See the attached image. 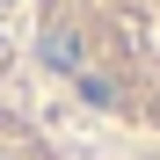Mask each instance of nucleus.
<instances>
[{"instance_id":"obj_1","label":"nucleus","mask_w":160,"mask_h":160,"mask_svg":"<svg viewBox=\"0 0 160 160\" xmlns=\"http://www.w3.org/2000/svg\"><path fill=\"white\" fill-rule=\"evenodd\" d=\"M37 58L88 109L160 138V0H44Z\"/></svg>"}]
</instances>
